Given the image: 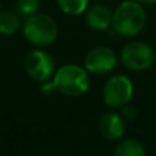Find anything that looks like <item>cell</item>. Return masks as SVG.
<instances>
[{
    "instance_id": "1",
    "label": "cell",
    "mask_w": 156,
    "mask_h": 156,
    "mask_svg": "<svg viewBox=\"0 0 156 156\" xmlns=\"http://www.w3.org/2000/svg\"><path fill=\"white\" fill-rule=\"evenodd\" d=\"M147 26V11L136 0H125L112 12V29L119 36L134 37Z\"/></svg>"
},
{
    "instance_id": "9",
    "label": "cell",
    "mask_w": 156,
    "mask_h": 156,
    "mask_svg": "<svg viewBox=\"0 0 156 156\" xmlns=\"http://www.w3.org/2000/svg\"><path fill=\"white\" fill-rule=\"evenodd\" d=\"M85 22L92 30L104 32L112 26V11L104 4H94L86 10Z\"/></svg>"
},
{
    "instance_id": "14",
    "label": "cell",
    "mask_w": 156,
    "mask_h": 156,
    "mask_svg": "<svg viewBox=\"0 0 156 156\" xmlns=\"http://www.w3.org/2000/svg\"><path fill=\"white\" fill-rule=\"evenodd\" d=\"M123 108V119H127V121H134L136 118H137V110L133 107H130V105H125Z\"/></svg>"
},
{
    "instance_id": "12",
    "label": "cell",
    "mask_w": 156,
    "mask_h": 156,
    "mask_svg": "<svg viewBox=\"0 0 156 156\" xmlns=\"http://www.w3.org/2000/svg\"><path fill=\"white\" fill-rule=\"evenodd\" d=\"M60 11L67 15H81L88 10L89 0H56Z\"/></svg>"
},
{
    "instance_id": "16",
    "label": "cell",
    "mask_w": 156,
    "mask_h": 156,
    "mask_svg": "<svg viewBox=\"0 0 156 156\" xmlns=\"http://www.w3.org/2000/svg\"><path fill=\"white\" fill-rule=\"evenodd\" d=\"M155 55H156V51H155Z\"/></svg>"
},
{
    "instance_id": "2",
    "label": "cell",
    "mask_w": 156,
    "mask_h": 156,
    "mask_svg": "<svg viewBox=\"0 0 156 156\" xmlns=\"http://www.w3.org/2000/svg\"><path fill=\"white\" fill-rule=\"evenodd\" d=\"M52 85L66 96L77 97L88 92L90 78L86 69L77 65H65L55 73Z\"/></svg>"
},
{
    "instance_id": "11",
    "label": "cell",
    "mask_w": 156,
    "mask_h": 156,
    "mask_svg": "<svg viewBox=\"0 0 156 156\" xmlns=\"http://www.w3.org/2000/svg\"><path fill=\"white\" fill-rule=\"evenodd\" d=\"M21 27L19 14L12 11H0V33L5 36H11L16 33Z\"/></svg>"
},
{
    "instance_id": "5",
    "label": "cell",
    "mask_w": 156,
    "mask_h": 156,
    "mask_svg": "<svg viewBox=\"0 0 156 156\" xmlns=\"http://www.w3.org/2000/svg\"><path fill=\"white\" fill-rule=\"evenodd\" d=\"M134 93V86L129 77L123 74L111 77L103 89V100L110 108H122L129 104Z\"/></svg>"
},
{
    "instance_id": "10",
    "label": "cell",
    "mask_w": 156,
    "mask_h": 156,
    "mask_svg": "<svg viewBox=\"0 0 156 156\" xmlns=\"http://www.w3.org/2000/svg\"><path fill=\"white\" fill-rule=\"evenodd\" d=\"M114 156H145V148L136 138H125L116 145Z\"/></svg>"
},
{
    "instance_id": "7",
    "label": "cell",
    "mask_w": 156,
    "mask_h": 156,
    "mask_svg": "<svg viewBox=\"0 0 156 156\" xmlns=\"http://www.w3.org/2000/svg\"><path fill=\"white\" fill-rule=\"evenodd\" d=\"M116 66V54L110 47L100 45L90 49L85 56V69L88 73L103 76Z\"/></svg>"
},
{
    "instance_id": "6",
    "label": "cell",
    "mask_w": 156,
    "mask_h": 156,
    "mask_svg": "<svg viewBox=\"0 0 156 156\" xmlns=\"http://www.w3.org/2000/svg\"><path fill=\"white\" fill-rule=\"evenodd\" d=\"M25 70L27 76L38 82H45L55 71V60L48 52L36 49L27 54L25 59Z\"/></svg>"
},
{
    "instance_id": "4",
    "label": "cell",
    "mask_w": 156,
    "mask_h": 156,
    "mask_svg": "<svg viewBox=\"0 0 156 156\" xmlns=\"http://www.w3.org/2000/svg\"><path fill=\"white\" fill-rule=\"evenodd\" d=\"M155 51L144 41H130L122 48L121 62L130 71H144L154 65Z\"/></svg>"
},
{
    "instance_id": "13",
    "label": "cell",
    "mask_w": 156,
    "mask_h": 156,
    "mask_svg": "<svg viewBox=\"0 0 156 156\" xmlns=\"http://www.w3.org/2000/svg\"><path fill=\"white\" fill-rule=\"evenodd\" d=\"M40 10V0H18L16 11L19 15L30 16Z\"/></svg>"
},
{
    "instance_id": "15",
    "label": "cell",
    "mask_w": 156,
    "mask_h": 156,
    "mask_svg": "<svg viewBox=\"0 0 156 156\" xmlns=\"http://www.w3.org/2000/svg\"><path fill=\"white\" fill-rule=\"evenodd\" d=\"M136 2H138L143 5H154V4H156V0H136Z\"/></svg>"
},
{
    "instance_id": "8",
    "label": "cell",
    "mask_w": 156,
    "mask_h": 156,
    "mask_svg": "<svg viewBox=\"0 0 156 156\" xmlns=\"http://www.w3.org/2000/svg\"><path fill=\"white\" fill-rule=\"evenodd\" d=\"M99 132L105 140H121L125 134V119L114 111H108L101 115L99 121Z\"/></svg>"
},
{
    "instance_id": "3",
    "label": "cell",
    "mask_w": 156,
    "mask_h": 156,
    "mask_svg": "<svg viewBox=\"0 0 156 156\" xmlns=\"http://www.w3.org/2000/svg\"><path fill=\"white\" fill-rule=\"evenodd\" d=\"M23 36L36 47H48L58 37V25L47 14H33L23 23Z\"/></svg>"
}]
</instances>
